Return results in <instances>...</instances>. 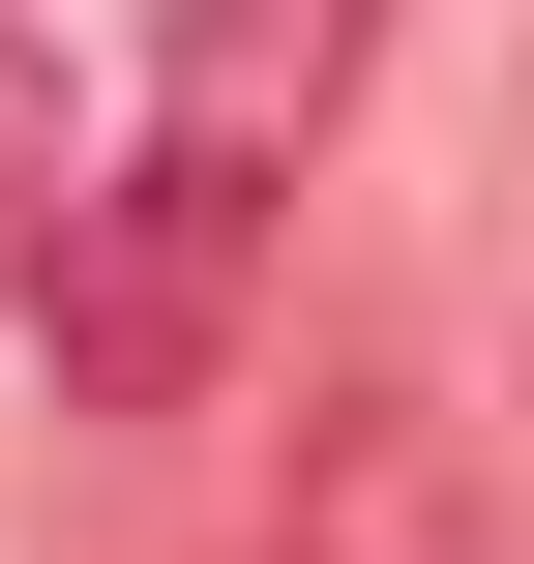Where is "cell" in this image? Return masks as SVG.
Instances as JSON below:
<instances>
[{"instance_id": "6da1fadb", "label": "cell", "mask_w": 534, "mask_h": 564, "mask_svg": "<svg viewBox=\"0 0 534 564\" xmlns=\"http://www.w3.org/2000/svg\"><path fill=\"white\" fill-rule=\"evenodd\" d=\"M268 297V149H149L30 238V327H59V416H178Z\"/></svg>"}, {"instance_id": "7a4b0ae2", "label": "cell", "mask_w": 534, "mask_h": 564, "mask_svg": "<svg viewBox=\"0 0 534 564\" xmlns=\"http://www.w3.org/2000/svg\"><path fill=\"white\" fill-rule=\"evenodd\" d=\"M208 564H505V506H476V446L416 416V387H327L297 446H268V506Z\"/></svg>"}, {"instance_id": "277c9868", "label": "cell", "mask_w": 534, "mask_h": 564, "mask_svg": "<svg viewBox=\"0 0 534 564\" xmlns=\"http://www.w3.org/2000/svg\"><path fill=\"white\" fill-rule=\"evenodd\" d=\"M59 208H89V119H59V30L0 0V238H59Z\"/></svg>"}, {"instance_id": "3957f363", "label": "cell", "mask_w": 534, "mask_h": 564, "mask_svg": "<svg viewBox=\"0 0 534 564\" xmlns=\"http://www.w3.org/2000/svg\"><path fill=\"white\" fill-rule=\"evenodd\" d=\"M386 0H178V149H327Z\"/></svg>"}]
</instances>
